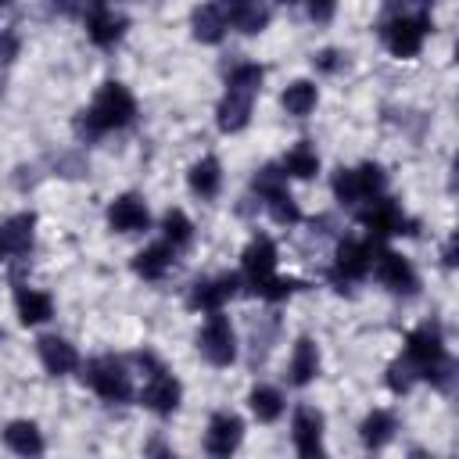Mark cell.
I'll return each mask as SVG.
<instances>
[{"mask_svg": "<svg viewBox=\"0 0 459 459\" xmlns=\"http://www.w3.org/2000/svg\"><path fill=\"white\" fill-rule=\"evenodd\" d=\"M133 115H136V100H133V93H129L122 82H104V86L97 90L93 104L79 115L75 129H79V136H100V133H108V129H122V126H129Z\"/></svg>", "mask_w": 459, "mask_h": 459, "instance_id": "1", "label": "cell"}, {"mask_svg": "<svg viewBox=\"0 0 459 459\" xmlns=\"http://www.w3.org/2000/svg\"><path fill=\"white\" fill-rule=\"evenodd\" d=\"M82 380H86L104 402H126V398H129V373H126V366H122L118 359H111V355L90 359Z\"/></svg>", "mask_w": 459, "mask_h": 459, "instance_id": "2", "label": "cell"}, {"mask_svg": "<svg viewBox=\"0 0 459 459\" xmlns=\"http://www.w3.org/2000/svg\"><path fill=\"white\" fill-rule=\"evenodd\" d=\"M197 348H201V355H204L212 366H230V362L237 359V333H233L230 319L219 316V312H212L208 323H204L201 333H197Z\"/></svg>", "mask_w": 459, "mask_h": 459, "instance_id": "3", "label": "cell"}, {"mask_svg": "<svg viewBox=\"0 0 459 459\" xmlns=\"http://www.w3.org/2000/svg\"><path fill=\"white\" fill-rule=\"evenodd\" d=\"M427 32H430V22L423 14H416V18L398 14V18H391L384 25V43H387V50L394 57H412V54H420Z\"/></svg>", "mask_w": 459, "mask_h": 459, "instance_id": "4", "label": "cell"}, {"mask_svg": "<svg viewBox=\"0 0 459 459\" xmlns=\"http://www.w3.org/2000/svg\"><path fill=\"white\" fill-rule=\"evenodd\" d=\"M179 394H183V391H179V380H176L172 373H165V369H154V373L147 377L143 391H140V402H143L151 412L169 416V412H176Z\"/></svg>", "mask_w": 459, "mask_h": 459, "instance_id": "5", "label": "cell"}, {"mask_svg": "<svg viewBox=\"0 0 459 459\" xmlns=\"http://www.w3.org/2000/svg\"><path fill=\"white\" fill-rule=\"evenodd\" d=\"M240 437H244L240 416H233V412H215V416L208 420V430H204V448H208L212 455H230V452H237Z\"/></svg>", "mask_w": 459, "mask_h": 459, "instance_id": "6", "label": "cell"}, {"mask_svg": "<svg viewBox=\"0 0 459 459\" xmlns=\"http://www.w3.org/2000/svg\"><path fill=\"white\" fill-rule=\"evenodd\" d=\"M445 355V341H441V330L434 326V323H423V326H416L412 333H409V341H405V359L416 366V373L423 369V366H430L434 359H441Z\"/></svg>", "mask_w": 459, "mask_h": 459, "instance_id": "7", "label": "cell"}, {"mask_svg": "<svg viewBox=\"0 0 459 459\" xmlns=\"http://www.w3.org/2000/svg\"><path fill=\"white\" fill-rule=\"evenodd\" d=\"M219 7L226 14V22L240 32H247V36H255L269 25V11H265L262 0H219Z\"/></svg>", "mask_w": 459, "mask_h": 459, "instance_id": "8", "label": "cell"}, {"mask_svg": "<svg viewBox=\"0 0 459 459\" xmlns=\"http://www.w3.org/2000/svg\"><path fill=\"white\" fill-rule=\"evenodd\" d=\"M108 222H111V230H118V233H136V230H147L151 215H147V204H143L136 194H122V197L111 201Z\"/></svg>", "mask_w": 459, "mask_h": 459, "instance_id": "9", "label": "cell"}, {"mask_svg": "<svg viewBox=\"0 0 459 459\" xmlns=\"http://www.w3.org/2000/svg\"><path fill=\"white\" fill-rule=\"evenodd\" d=\"M377 276H380V283H384L387 290H394V294H412V290H416V273H412L409 258H402L398 251H384V255L377 258Z\"/></svg>", "mask_w": 459, "mask_h": 459, "instance_id": "10", "label": "cell"}, {"mask_svg": "<svg viewBox=\"0 0 459 459\" xmlns=\"http://www.w3.org/2000/svg\"><path fill=\"white\" fill-rule=\"evenodd\" d=\"M294 448L301 455H316L323 448V412L312 405H301L294 412Z\"/></svg>", "mask_w": 459, "mask_h": 459, "instance_id": "11", "label": "cell"}, {"mask_svg": "<svg viewBox=\"0 0 459 459\" xmlns=\"http://www.w3.org/2000/svg\"><path fill=\"white\" fill-rule=\"evenodd\" d=\"M251 100H255V93L226 90V97H222L219 108H215L219 129H222V133H240V129L247 126V118H251Z\"/></svg>", "mask_w": 459, "mask_h": 459, "instance_id": "12", "label": "cell"}, {"mask_svg": "<svg viewBox=\"0 0 459 459\" xmlns=\"http://www.w3.org/2000/svg\"><path fill=\"white\" fill-rule=\"evenodd\" d=\"M362 222H366V230L373 233V237H394V233H409L405 226V215H402V208L394 204V201H377L366 215H362Z\"/></svg>", "mask_w": 459, "mask_h": 459, "instance_id": "13", "label": "cell"}, {"mask_svg": "<svg viewBox=\"0 0 459 459\" xmlns=\"http://www.w3.org/2000/svg\"><path fill=\"white\" fill-rule=\"evenodd\" d=\"M237 294V276H219V280H201L190 290V305L204 308V312H219L226 298Z\"/></svg>", "mask_w": 459, "mask_h": 459, "instance_id": "14", "label": "cell"}, {"mask_svg": "<svg viewBox=\"0 0 459 459\" xmlns=\"http://www.w3.org/2000/svg\"><path fill=\"white\" fill-rule=\"evenodd\" d=\"M39 362H43L47 373L61 377V373H72L79 366V355L65 337H43L39 341Z\"/></svg>", "mask_w": 459, "mask_h": 459, "instance_id": "15", "label": "cell"}, {"mask_svg": "<svg viewBox=\"0 0 459 459\" xmlns=\"http://www.w3.org/2000/svg\"><path fill=\"white\" fill-rule=\"evenodd\" d=\"M14 305H18V319H22L25 326L47 323V319L54 316V301H50V294H43V290H36V287H18Z\"/></svg>", "mask_w": 459, "mask_h": 459, "instance_id": "16", "label": "cell"}, {"mask_svg": "<svg viewBox=\"0 0 459 459\" xmlns=\"http://www.w3.org/2000/svg\"><path fill=\"white\" fill-rule=\"evenodd\" d=\"M240 262H244V273H247L251 280H262V276H269V273L276 269V244H273L269 237H255V240L244 247Z\"/></svg>", "mask_w": 459, "mask_h": 459, "instance_id": "17", "label": "cell"}, {"mask_svg": "<svg viewBox=\"0 0 459 459\" xmlns=\"http://www.w3.org/2000/svg\"><path fill=\"white\" fill-rule=\"evenodd\" d=\"M287 373H290V384H298V387H305V384L316 380V373H319V348H316L308 337H301V341L294 344Z\"/></svg>", "mask_w": 459, "mask_h": 459, "instance_id": "18", "label": "cell"}, {"mask_svg": "<svg viewBox=\"0 0 459 459\" xmlns=\"http://www.w3.org/2000/svg\"><path fill=\"white\" fill-rule=\"evenodd\" d=\"M4 441L18 455H39L43 452V434H39V427L32 420H11L4 427Z\"/></svg>", "mask_w": 459, "mask_h": 459, "instance_id": "19", "label": "cell"}, {"mask_svg": "<svg viewBox=\"0 0 459 459\" xmlns=\"http://www.w3.org/2000/svg\"><path fill=\"white\" fill-rule=\"evenodd\" d=\"M32 226H36L32 215H11L0 226V251L4 255H25L32 247Z\"/></svg>", "mask_w": 459, "mask_h": 459, "instance_id": "20", "label": "cell"}, {"mask_svg": "<svg viewBox=\"0 0 459 459\" xmlns=\"http://www.w3.org/2000/svg\"><path fill=\"white\" fill-rule=\"evenodd\" d=\"M190 25H194V36H197L201 43H219V39L226 36V29H230V22H226V14H222L219 4H201V7L194 11Z\"/></svg>", "mask_w": 459, "mask_h": 459, "instance_id": "21", "label": "cell"}, {"mask_svg": "<svg viewBox=\"0 0 459 459\" xmlns=\"http://www.w3.org/2000/svg\"><path fill=\"white\" fill-rule=\"evenodd\" d=\"M369 265H373L369 244H362V240H344V244L337 247V273H341V276L359 280V276L369 273Z\"/></svg>", "mask_w": 459, "mask_h": 459, "instance_id": "22", "label": "cell"}, {"mask_svg": "<svg viewBox=\"0 0 459 459\" xmlns=\"http://www.w3.org/2000/svg\"><path fill=\"white\" fill-rule=\"evenodd\" d=\"M122 29H126V22H122L115 11H108V7H93L90 18H86V32H90V39H93L97 47H111V43H118Z\"/></svg>", "mask_w": 459, "mask_h": 459, "instance_id": "23", "label": "cell"}, {"mask_svg": "<svg viewBox=\"0 0 459 459\" xmlns=\"http://www.w3.org/2000/svg\"><path fill=\"white\" fill-rule=\"evenodd\" d=\"M219 186H222V169H219V161H215L212 154H204L201 161L190 165V190H194V194L215 197Z\"/></svg>", "mask_w": 459, "mask_h": 459, "instance_id": "24", "label": "cell"}, {"mask_svg": "<svg viewBox=\"0 0 459 459\" xmlns=\"http://www.w3.org/2000/svg\"><path fill=\"white\" fill-rule=\"evenodd\" d=\"M133 269L143 276V280H161L169 269H172V247L169 244H151L136 255Z\"/></svg>", "mask_w": 459, "mask_h": 459, "instance_id": "25", "label": "cell"}, {"mask_svg": "<svg viewBox=\"0 0 459 459\" xmlns=\"http://www.w3.org/2000/svg\"><path fill=\"white\" fill-rule=\"evenodd\" d=\"M362 445L366 448H384L391 437H394V416L387 409H373L366 420H362Z\"/></svg>", "mask_w": 459, "mask_h": 459, "instance_id": "26", "label": "cell"}, {"mask_svg": "<svg viewBox=\"0 0 459 459\" xmlns=\"http://www.w3.org/2000/svg\"><path fill=\"white\" fill-rule=\"evenodd\" d=\"M316 100H319V93H316V82H308V79H298L283 90V111L294 118H305L316 108Z\"/></svg>", "mask_w": 459, "mask_h": 459, "instance_id": "27", "label": "cell"}, {"mask_svg": "<svg viewBox=\"0 0 459 459\" xmlns=\"http://www.w3.org/2000/svg\"><path fill=\"white\" fill-rule=\"evenodd\" d=\"M247 405H251V412H255L258 423H273V420L283 416V394L276 387H255L247 394Z\"/></svg>", "mask_w": 459, "mask_h": 459, "instance_id": "28", "label": "cell"}, {"mask_svg": "<svg viewBox=\"0 0 459 459\" xmlns=\"http://www.w3.org/2000/svg\"><path fill=\"white\" fill-rule=\"evenodd\" d=\"M319 172V154L308 147V143H298L287 151L283 158V176H294V179H312Z\"/></svg>", "mask_w": 459, "mask_h": 459, "instance_id": "29", "label": "cell"}, {"mask_svg": "<svg viewBox=\"0 0 459 459\" xmlns=\"http://www.w3.org/2000/svg\"><path fill=\"white\" fill-rule=\"evenodd\" d=\"M265 204H269V215H273L280 226H294V222L301 219V208H298V201H294L287 190L269 194V197H265Z\"/></svg>", "mask_w": 459, "mask_h": 459, "instance_id": "30", "label": "cell"}, {"mask_svg": "<svg viewBox=\"0 0 459 459\" xmlns=\"http://www.w3.org/2000/svg\"><path fill=\"white\" fill-rule=\"evenodd\" d=\"M255 283V294H262L265 301H283V298H290L301 283L298 280H287V276H262V280H251Z\"/></svg>", "mask_w": 459, "mask_h": 459, "instance_id": "31", "label": "cell"}, {"mask_svg": "<svg viewBox=\"0 0 459 459\" xmlns=\"http://www.w3.org/2000/svg\"><path fill=\"white\" fill-rule=\"evenodd\" d=\"M161 230H165V240L176 247V244H186V240H190V233H194V222L186 219V212H179V208H169V212H165V219H161Z\"/></svg>", "mask_w": 459, "mask_h": 459, "instance_id": "32", "label": "cell"}, {"mask_svg": "<svg viewBox=\"0 0 459 459\" xmlns=\"http://www.w3.org/2000/svg\"><path fill=\"white\" fill-rule=\"evenodd\" d=\"M262 68L258 65H237L233 72H230V79H226V90H240V93H258V86H262Z\"/></svg>", "mask_w": 459, "mask_h": 459, "instance_id": "33", "label": "cell"}, {"mask_svg": "<svg viewBox=\"0 0 459 459\" xmlns=\"http://www.w3.org/2000/svg\"><path fill=\"white\" fill-rule=\"evenodd\" d=\"M333 194H337L341 204H359V201H366L355 169H337V176H333Z\"/></svg>", "mask_w": 459, "mask_h": 459, "instance_id": "34", "label": "cell"}, {"mask_svg": "<svg viewBox=\"0 0 459 459\" xmlns=\"http://www.w3.org/2000/svg\"><path fill=\"white\" fill-rule=\"evenodd\" d=\"M355 176H359V186H362V197H377V194L384 190V183H387V176H384V169H380V165H373V161H366V165H359V169H355Z\"/></svg>", "mask_w": 459, "mask_h": 459, "instance_id": "35", "label": "cell"}, {"mask_svg": "<svg viewBox=\"0 0 459 459\" xmlns=\"http://www.w3.org/2000/svg\"><path fill=\"white\" fill-rule=\"evenodd\" d=\"M283 169H276V165H265V169H258V176H255V190L262 194V197H269V194H276V190H283Z\"/></svg>", "mask_w": 459, "mask_h": 459, "instance_id": "36", "label": "cell"}, {"mask_svg": "<svg viewBox=\"0 0 459 459\" xmlns=\"http://www.w3.org/2000/svg\"><path fill=\"white\" fill-rule=\"evenodd\" d=\"M412 373H416V366H412L409 359H405V362H394V366L387 369V384H391V391H409Z\"/></svg>", "mask_w": 459, "mask_h": 459, "instance_id": "37", "label": "cell"}, {"mask_svg": "<svg viewBox=\"0 0 459 459\" xmlns=\"http://www.w3.org/2000/svg\"><path fill=\"white\" fill-rule=\"evenodd\" d=\"M305 7H308V18L312 22L326 25L333 18V11H337V0H305Z\"/></svg>", "mask_w": 459, "mask_h": 459, "instance_id": "38", "label": "cell"}, {"mask_svg": "<svg viewBox=\"0 0 459 459\" xmlns=\"http://www.w3.org/2000/svg\"><path fill=\"white\" fill-rule=\"evenodd\" d=\"M14 54H18V32H0V61L7 65V61H14Z\"/></svg>", "mask_w": 459, "mask_h": 459, "instance_id": "39", "label": "cell"}, {"mask_svg": "<svg viewBox=\"0 0 459 459\" xmlns=\"http://www.w3.org/2000/svg\"><path fill=\"white\" fill-rule=\"evenodd\" d=\"M316 65H319L323 72H337V65H341V54H337V50H323V54L316 57Z\"/></svg>", "mask_w": 459, "mask_h": 459, "instance_id": "40", "label": "cell"}, {"mask_svg": "<svg viewBox=\"0 0 459 459\" xmlns=\"http://www.w3.org/2000/svg\"><path fill=\"white\" fill-rule=\"evenodd\" d=\"M416 4H434V0H416Z\"/></svg>", "mask_w": 459, "mask_h": 459, "instance_id": "41", "label": "cell"}, {"mask_svg": "<svg viewBox=\"0 0 459 459\" xmlns=\"http://www.w3.org/2000/svg\"><path fill=\"white\" fill-rule=\"evenodd\" d=\"M280 4H298V0H280Z\"/></svg>", "mask_w": 459, "mask_h": 459, "instance_id": "42", "label": "cell"}, {"mask_svg": "<svg viewBox=\"0 0 459 459\" xmlns=\"http://www.w3.org/2000/svg\"><path fill=\"white\" fill-rule=\"evenodd\" d=\"M7 4H11V0H0V7H7Z\"/></svg>", "mask_w": 459, "mask_h": 459, "instance_id": "43", "label": "cell"}, {"mask_svg": "<svg viewBox=\"0 0 459 459\" xmlns=\"http://www.w3.org/2000/svg\"><path fill=\"white\" fill-rule=\"evenodd\" d=\"M0 255H4V251H0Z\"/></svg>", "mask_w": 459, "mask_h": 459, "instance_id": "44", "label": "cell"}]
</instances>
